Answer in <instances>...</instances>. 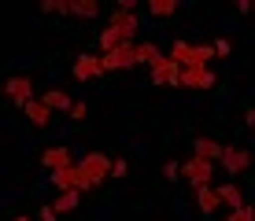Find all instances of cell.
I'll use <instances>...</instances> for the list:
<instances>
[{
    "label": "cell",
    "instance_id": "obj_27",
    "mask_svg": "<svg viewBox=\"0 0 255 221\" xmlns=\"http://www.w3.org/2000/svg\"><path fill=\"white\" fill-rule=\"evenodd\" d=\"M37 218H41V221H56V207H41Z\"/></svg>",
    "mask_w": 255,
    "mask_h": 221
},
{
    "label": "cell",
    "instance_id": "obj_30",
    "mask_svg": "<svg viewBox=\"0 0 255 221\" xmlns=\"http://www.w3.org/2000/svg\"><path fill=\"white\" fill-rule=\"evenodd\" d=\"M15 221H30V218H26V214H19V218H15Z\"/></svg>",
    "mask_w": 255,
    "mask_h": 221
},
{
    "label": "cell",
    "instance_id": "obj_14",
    "mask_svg": "<svg viewBox=\"0 0 255 221\" xmlns=\"http://www.w3.org/2000/svg\"><path fill=\"white\" fill-rule=\"evenodd\" d=\"M41 103H45L52 114H56V111H67V114H70V107H74V100H70L63 88H48V92L41 96Z\"/></svg>",
    "mask_w": 255,
    "mask_h": 221
},
{
    "label": "cell",
    "instance_id": "obj_1",
    "mask_svg": "<svg viewBox=\"0 0 255 221\" xmlns=\"http://www.w3.org/2000/svg\"><path fill=\"white\" fill-rule=\"evenodd\" d=\"M181 181H189L192 192H196V188H207V184L215 181V162H207V158H196V155H192L189 162H181Z\"/></svg>",
    "mask_w": 255,
    "mask_h": 221
},
{
    "label": "cell",
    "instance_id": "obj_8",
    "mask_svg": "<svg viewBox=\"0 0 255 221\" xmlns=\"http://www.w3.org/2000/svg\"><path fill=\"white\" fill-rule=\"evenodd\" d=\"M148 77H152V85H174V88H178L181 85V67L174 63V59H163L159 67L148 70Z\"/></svg>",
    "mask_w": 255,
    "mask_h": 221
},
{
    "label": "cell",
    "instance_id": "obj_10",
    "mask_svg": "<svg viewBox=\"0 0 255 221\" xmlns=\"http://www.w3.org/2000/svg\"><path fill=\"white\" fill-rule=\"evenodd\" d=\"M41 166H45L48 173L67 170V166H74V155H70V147H45V151H41Z\"/></svg>",
    "mask_w": 255,
    "mask_h": 221
},
{
    "label": "cell",
    "instance_id": "obj_9",
    "mask_svg": "<svg viewBox=\"0 0 255 221\" xmlns=\"http://www.w3.org/2000/svg\"><path fill=\"white\" fill-rule=\"evenodd\" d=\"M222 166H226V173H230V177L244 173L252 166V151H248V147H226V151H222Z\"/></svg>",
    "mask_w": 255,
    "mask_h": 221
},
{
    "label": "cell",
    "instance_id": "obj_28",
    "mask_svg": "<svg viewBox=\"0 0 255 221\" xmlns=\"http://www.w3.org/2000/svg\"><path fill=\"white\" fill-rule=\"evenodd\" d=\"M215 56H230V41H215Z\"/></svg>",
    "mask_w": 255,
    "mask_h": 221
},
{
    "label": "cell",
    "instance_id": "obj_6",
    "mask_svg": "<svg viewBox=\"0 0 255 221\" xmlns=\"http://www.w3.org/2000/svg\"><path fill=\"white\" fill-rule=\"evenodd\" d=\"M215 70L211 67H185L181 70V88H215Z\"/></svg>",
    "mask_w": 255,
    "mask_h": 221
},
{
    "label": "cell",
    "instance_id": "obj_2",
    "mask_svg": "<svg viewBox=\"0 0 255 221\" xmlns=\"http://www.w3.org/2000/svg\"><path fill=\"white\" fill-rule=\"evenodd\" d=\"M78 170H82V177L96 188L100 181H108V177H111V158H108V155H100V151H89V155L82 158V162H78Z\"/></svg>",
    "mask_w": 255,
    "mask_h": 221
},
{
    "label": "cell",
    "instance_id": "obj_12",
    "mask_svg": "<svg viewBox=\"0 0 255 221\" xmlns=\"http://www.w3.org/2000/svg\"><path fill=\"white\" fill-rule=\"evenodd\" d=\"M163 52H159V44H155V41H137V67H148V70H152V67H159L163 63Z\"/></svg>",
    "mask_w": 255,
    "mask_h": 221
},
{
    "label": "cell",
    "instance_id": "obj_4",
    "mask_svg": "<svg viewBox=\"0 0 255 221\" xmlns=\"http://www.w3.org/2000/svg\"><path fill=\"white\" fill-rule=\"evenodd\" d=\"M4 96H7V100H11L15 107L22 111L26 103L33 100V81H30V77H26V74H11V77H7V81H4Z\"/></svg>",
    "mask_w": 255,
    "mask_h": 221
},
{
    "label": "cell",
    "instance_id": "obj_23",
    "mask_svg": "<svg viewBox=\"0 0 255 221\" xmlns=\"http://www.w3.org/2000/svg\"><path fill=\"white\" fill-rule=\"evenodd\" d=\"M226 221H255V207H248V203H244L241 210H230V218Z\"/></svg>",
    "mask_w": 255,
    "mask_h": 221
},
{
    "label": "cell",
    "instance_id": "obj_19",
    "mask_svg": "<svg viewBox=\"0 0 255 221\" xmlns=\"http://www.w3.org/2000/svg\"><path fill=\"white\" fill-rule=\"evenodd\" d=\"M148 15H155V19H166V15L178 11V0H148Z\"/></svg>",
    "mask_w": 255,
    "mask_h": 221
},
{
    "label": "cell",
    "instance_id": "obj_29",
    "mask_svg": "<svg viewBox=\"0 0 255 221\" xmlns=\"http://www.w3.org/2000/svg\"><path fill=\"white\" fill-rule=\"evenodd\" d=\"M244 126H252V129H255V107L244 111Z\"/></svg>",
    "mask_w": 255,
    "mask_h": 221
},
{
    "label": "cell",
    "instance_id": "obj_22",
    "mask_svg": "<svg viewBox=\"0 0 255 221\" xmlns=\"http://www.w3.org/2000/svg\"><path fill=\"white\" fill-rule=\"evenodd\" d=\"M41 11L45 15H70V0H45Z\"/></svg>",
    "mask_w": 255,
    "mask_h": 221
},
{
    "label": "cell",
    "instance_id": "obj_7",
    "mask_svg": "<svg viewBox=\"0 0 255 221\" xmlns=\"http://www.w3.org/2000/svg\"><path fill=\"white\" fill-rule=\"evenodd\" d=\"M108 26H111V30H119L126 41H133V37H137V30H140L137 15H133V11H122V7H115V11L108 15Z\"/></svg>",
    "mask_w": 255,
    "mask_h": 221
},
{
    "label": "cell",
    "instance_id": "obj_17",
    "mask_svg": "<svg viewBox=\"0 0 255 221\" xmlns=\"http://www.w3.org/2000/svg\"><path fill=\"white\" fill-rule=\"evenodd\" d=\"M215 59V44H192L189 52V67H207Z\"/></svg>",
    "mask_w": 255,
    "mask_h": 221
},
{
    "label": "cell",
    "instance_id": "obj_13",
    "mask_svg": "<svg viewBox=\"0 0 255 221\" xmlns=\"http://www.w3.org/2000/svg\"><path fill=\"white\" fill-rule=\"evenodd\" d=\"M22 114H26V118H30V126H37V129L52 126V118H56V114H52V111H48V107H45V103H41V100H30V103H26V107H22Z\"/></svg>",
    "mask_w": 255,
    "mask_h": 221
},
{
    "label": "cell",
    "instance_id": "obj_31",
    "mask_svg": "<svg viewBox=\"0 0 255 221\" xmlns=\"http://www.w3.org/2000/svg\"><path fill=\"white\" fill-rule=\"evenodd\" d=\"M252 11H255V4H252Z\"/></svg>",
    "mask_w": 255,
    "mask_h": 221
},
{
    "label": "cell",
    "instance_id": "obj_21",
    "mask_svg": "<svg viewBox=\"0 0 255 221\" xmlns=\"http://www.w3.org/2000/svg\"><path fill=\"white\" fill-rule=\"evenodd\" d=\"M78 199H82V192H59L52 207H56V214H67V210H74V207H78Z\"/></svg>",
    "mask_w": 255,
    "mask_h": 221
},
{
    "label": "cell",
    "instance_id": "obj_24",
    "mask_svg": "<svg viewBox=\"0 0 255 221\" xmlns=\"http://www.w3.org/2000/svg\"><path fill=\"white\" fill-rule=\"evenodd\" d=\"M126 170H129L126 158H115V162H111V177H126Z\"/></svg>",
    "mask_w": 255,
    "mask_h": 221
},
{
    "label": "cell",
    "instance_id": "obj_15",
    "mask_svg": "<svg viewBox=\"0 0 255 221\" xmlns=\"http://www.w3.org/2000/svg\"><path fill=\"white\" fill-rule=\"evenodd\" d=\"M196 207L204 210V214H215V210L222 207V196H218L215 184H207V188H196Z\"/></svg>",
    "mask_w": 255,
    "mask_h": 221
},
{
    "label": "cell",
    "instance_id": "obj_3",
    "mask_svg": "<svg viewBox=\"0 0 255 221\" xmlns=\"http://www.w3.org/2000/svg\"><path fill=\"white\" fill-rule=\"evenodd\" d=\"M100 59H104V74L137 67V41H126V44H122V48H115V52H104Z\"/></svg>",
    "mask_w": 255,
    "mask_h": 221
},
{
    "label": "cell",
    "instance_id": "obj_25",
    "mask_svg": "<svg viewBox=\"0 0 255 221\" xmlns=\"http://www.w3.org/2000/svg\"><path fill=\"white\" fill-rule=\"evenodd\" d=\"M85 114H89V111H85V103L74 100V107H70V118H74V122H85Z\"/></svg>",
    "mask_w": 255,
    "mask_h": 221
},
{
    "label": "cell",
    "instance_id": "obj_20",
    "mask_svg": "<svg viewBox=\"0 0 255 221\" xmlns=\"http://www.w3.org/2000/svg\"><path fill=\"white\" fill-rule=\"evenodd\" d=\"M70 15H78V19H96V15H100V4H96V0H78V4H70Z\"/></svg>",
    "mask_w": 255,
    "mask_h": 221
},
{
    "label": "cell",
    "instance_id": "obj_11",
    "mask_svg": "<svg viewBox=\"0 0 255 221\" xmlns=\"http://www.w3.org/2000/svg\"><path fill=\"white\" fill-rule=\"evenodd\" d=\"M222 151H226V144H218L215 137H196V140H192V155H196V158L222 162Z\"/></svg>",
    "mask_w": 255,
    "mask_h": 221
},
{
    "label": "cell",
    "instance_id": "obj_26",
    "mask_svg": "<svg viewBox=\"0 0 255 221\" xmlns=\"http://www.w3.org/2000/svg\"><path fill=\"white\" fill-rule=\"evenodd\" d=\"M163 173L170 177V181H174V177H181V162H174V158H170V162L163 166Z\"/></svg>",
    "mask_w": 255,
    "mask_h": 221
},
{
    "label": "cell",
    "instance_id": "obj_5",
    "mask_svg": "<svg viewBox=\"0 0 255 221\" xmlns=\"http://www.w3.org/2000/svg\"><path fill=\"white\" fill-rule=\"evenodd\" d=\"M104 74V59L96 56V52H82V56L74 59V77L78 81H93V77Z\"/></svg>",
    "mask_w": 255,
    "mask_h": 221
},
{
    "label": "cell",
    "instance_id": "obj_16",
    "mask_svg": "<svg viewBox=\"0 0 255 221\" xmlns=\"http://www.w3.org/2000/svg\"><path fill=\"white\" fill-rule=\"evenodd\" d=\"M218 196H222V207H230V210H241L244 207V192L237 188V184H218Z\"/></svg>",
    "mask_w": 255,
    "mask_h": 221
},
{
    "label": "cell",
    "instance_id": "obj_18",
    "mask_svg": "<svg viewBox=\"0 0 255 221\" xmlns=\"http://www.w3.org/2000/svg\"><path fill=\"white\" fill-rule=\"evenodd\" d=\"M189 52H192V44H189V41H174V44H170V52H166V59H174V63L185 70V67H189Z\"/></svg>",
    "mask_w": 255,
    "mask_h": 221
}]
</instances>
